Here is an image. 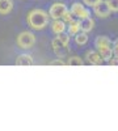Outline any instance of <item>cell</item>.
Wrapping results in <instances>:
<instances>
[{"instance_id": "4fadbf2b", "label": "cell", "mask_w": 118, "mask_h": 131, "mask_svg": "<svg viewBox=\"0 0 118 131\" xmlns=\"http://www.w3.org/2000/svg\"><path fill=\"white\" fill-rule=\"evenodd\" d=\"M94 46L96 47H101V46H109V47H113V42L109 39V37L106 36H100L94 39Z\"/></svg>"}, {"instance_id": "9a60e30c", "label": "cell", "mask_w": 118, "mask_h": 131, "mask_svg": "<svg viewBox=\"0 0 118 131\" xmlns=\"http://www.w3.org/2000/svg\"><path fill=\"white\" fill-rule=\"evenodd\" d=\"M67 31H68V36H76L78 33L80 31V24H79V20L76 21H72V23L68 24L67 26Z\"/></svg>"}, {"instance_id": "ac0fdd59", "label": "cell", "mask_w": 118, "mask_h": 131, "mask_svg": "<svg viewBox=\"0 0 118 131\" xmlns=\"http://www.w3.org/2000/svg\"><path fill=\"white\" fill-rule=\"evenodd\" d=\"M106 2H108L109 8H110L112 12L117 13L118 12V0H106Z\"/></svg>"}, {"instance_id": "7c38bea8", "label": "cell", "mask_w": 118, "mask_h": 131, "mask_svg": "<svg viewBox=\"0 0 118 131\" xmlns=\"http://www.w3.org/2000/svg\"><path fill=\"white\" fill-rule=\"evenodd\" d=\"M33 63H34L33 58H31V55H29V54H21V55H18L17 59H16L17 66H31Z\"/></svg>"}, {"instance_id": "52a82bcc", "label": "cell", "mask_w": 118, "mask_h": 131, "mask_svg": "<svg viewBox=\"0 0 118 131\" xmlns=\"http://www.w3.org/2000/svg\"><path fill=\"white\" fill-rule=\"evenodd\" d=\"M85 58H87V62L92 66H101L104 63V59L101 58L99 51H94V50H89L85 52Z\"/></svg>"}, {"instance_id": "5b68a950", "label": "cell", "mask_w": 118, "mask_h": 131, "mask_svg": "<svg viewBox=\"0 0 118 131\" xmlns=\"http://www.w3.org/2000/svg\"><path fill=\"white\" fill-rule=\"evenodd\" d=\"M93 12H94L96 16L100 17V18H106V17L112 13V10H110V8H109L108 2H104V0H101V2H99L97 4L93 7Z\"/></svg>"}, {"instance_id": "30bf717a", "label": "cell", "mask_w": 118, "mask_h": 131, "mask_svg": "<svg viewBox=\"0 0 118 131\" xmlns=\"http://www.w3.org/2000/svg\"><path fill=\"white\" fill-rule=\"evenodd\" d=\"M79 24H80V30L81 31L88 33V31L93 30V28H94V20L91 18V17H87V18L79 20Z\"/></svg>"}, {"instance_id": "6da1fadb", "label": "cell", "mask_w": 118, "mask_h": 131, "mask_svg": "<svg viewBox=\"0 0 118 131\" xmlns=\"http://www.w3.org/2000/svg\"><path fill=\"white\" fill-rule=\"evenodd\" d=\"M49 13L44 9H31L26 17V21L33 30H44L49 24Z\"/></svg>"}, {"instance_id": "44dd1931", "label": "cell", "mask_w": 118, "mask_h": 131, "mask_svg": "<svg viewBox=\"0 0 118 131\" xmlns=\"http://www.w3.org/2000/svg\"><path fill=\"white\" fill-rule=\"evenodd\" d=\"M99 2H101V0H83V3L85 4V5H88V7H94L96 4H97Z\"/></svg>"}, {"instance_id": "3957f363", "label": "cell", "mask_w": 118, "mask_h": 131, "mask_svg": "<svg viewBox=\"0 0 118 131\" xmlns=\"http://www.w3.org/2000/svg\"><path fill=\"white\" fill-rule=\"evenodd\" d=\"M67 5L64 3H54L49 9V16L52 20H62L64 13L67 12Z\"/></svg>"}, {"instance_id": "8fae6325", "label": "cell", "mask_w": 118, "mask_h": 131, "mask_svg": "<svg viewBox=\"0 0 118 131\" xmlns=\"http://www.w3.org/2000/svg\"><path fill=\"white\" fill-rule=\"evenodd\" d=\"M13 9L12 0H0V15H9Z\"/></svg>"}, {"instance_id": "9c48e42d", "label": "cell", "mask_w": 118, "mask_h": 131, "mask_svg": "<svg viewBox=\"0 0 118 131\" xmlns=\"http://www.w3.org/2000/svg\"><path fill=\"white\" fill-rule=\"evenodd\" d=\"M97 51L101 55V58L104 59V62H109L113 57H114V51H113V47H109V46H101V47H97Z\"/></svg>"}, {"instance_id": "ba28073f", "label": "cell", "mask_w": 118, "mask_h": 131, "mask_svg": "<svg viewBox=\"0 0 118 131\" xmlns=\"http://www.w3.org/2000/svg\"><path fill=\"white\" fill-rule=\"evenodd\" d=\"M67 29L66 26V23H64L63 20H54L51 23V31L54 33V34H62V33H64Z\"/></svg>"}, {"instance_id": "603a6c76", "label": "cell", "mask_w": 118, "mask_h": 131, "mask_svg": "<svg viewBox=\"0 0 118 131\" xmlns=\"http://www.w3.org/2000/svg\"><path fill=\"white\" fill-rule=\"evenodd\" d=\"M110 66H118V58H115V57H113L109 62H108Z\"/></svg>"}, {"instance_id": "d6986e66", "label": "cell", "mask_w": 118, "mask_h": 131, "mask_svg": "<svg viewBox=\"0 0 118 131\" xmlns=\"http://www.w3.org/2000/svg\"><path fill=\"white\" fill-rule=\"evenodd\" d=\"M57 38H58L60 42H63L64 45H70V36H68V34H64V33H62V34H58V36H57Z\"/></svg>"}, {"instance_id": "e0dca14e", "label": "cell", "mask_w": 118, "mask_h": 131, "mask_svg": "<svg viewBox=\"0 0 118 131\" xmlns=\"http://www.w3.org/2000/svg\"><path fill=\"white\" fill-rule=\"evenodd\" d=\"M62 20H63L66 24H70V23H72V21H76L78 18L73 16V13L71 12V10H67V12L64 13V16L62 17Z\"/></svg>"}, {"instance_id": "7402d4cb", "label": "cell", "mask_w": 118, "mask_h": 131, "mask_svg": "<svg viewBox=\"0 0 118 131\" xmlns=\"http://www.w3.org/2000/svg\"><path fill=\"white\" fill-rule=\"evenodd\" d=\"M113 51H114V55H115V58H118V38L114 41V43H113Z\"/></svg>"}, {"instance_id": "5bb4252c", "label": "cell", "mask_w": 118, "mask_h": 131, "mask_svg": "<svg viewBox=\"0 0 118 131\" xmlns=\"http://www.w3.org/2000/svg\"><path fill=\"white\" fill-rule=\"evenodd\" d=\"M73 39H75V43H76V45L83 46V45H85V43L88 42V34L85 31L80 30L76 36H73Z\"/></svg>"}, {"instance_id": "277c9868", "label": "cell", "mask_w": 118, "mask_h": 131, "mask_svg": "<svg viewBox=\"0 0 118 131\" xmlns=\"http://www.w3.org/2000/svg\"><path fill=\"white\" fill-rule=\"evenodd\" d=\"M51 46H52V50H54V52L57 54L58 58H66L68 55V45H64L63 42H60L57 37L52 39L51 42Z\"/></svg>"}, {"instance_id": "2e32d148", "label": "cell", "mask_w": 118, "mask_h": 131, "mask_svg": "<svg viewBox=\"0 0 118 131\" xmlns=\"http://www.w3.org/2000/svg\"><path fill=\"white\" fill-rule=\"evenodd\" d=\"M66 64L67 66H83L84 64V60L80 58V57H70L68 59H67V62H66Z\"/></svg>"}, {"instance_id": "8992f818", "label": "cell", "mask_w": 118, "mask_h": 131, "mask_svg": "<svg viewBox=\"0 0 118 131\" xmlns=\"http://www.w3.org/2000/svg\"><path fill=\"white\" fill-rule=\"evenodd\" d=\"M71 12L73 13V16L76 17L78 20H83V18L91 17L89 16V10L85 8L81 3H73L71 5Z\"/></svg>"}, {"instance_id": "7a4b0ae2", "label": "cell", "mask_w": 118, "mask_h": 131, "mask_svg": "<svg viewBox=\"0 0 118 131\" xmlns=\"http://www.w3.org/2000/svg\"><path fill=\"white\" fill-rule=\"evenodd\" d=\"M16 43L20 49H31L36 45V36L31 31H21L16 38Z\"/></svg>"}, {"instance_id": "ffe728a7", "label": "cell", "mask_w": 118, "mask_h": 131, "mask_svg": "<svg viewBox=\"0 0 118 131\" xmlns=\"http://www.w3.org/2000/svg\"><path fill=\"white\" fill-rule=\"evenodd\" d=\"M49 64H50V66H66V62L62 60L60 58H58V59H55V60H51Z\"/></svg>"}]
</instances>
